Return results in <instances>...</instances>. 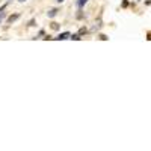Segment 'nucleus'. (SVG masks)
<instances>
[{"mask_svg":"<svg viewBox=\"0 0 151 151\" xmlns=\"http://www.w3.org/2000/svg\"><path fill=\"white\" fill-rule=\"evenodd\" d=\"M70 32H64V33H61L59 36H56V39H59V41H61V39H67V38H70Z\"/></svg>","mask_w":151,"mask_h":151,"instance_id":"obj_1","label":"nucleus"},{"mask_svg":"<svg viewBox=\"0 0 151 151\" xmlns=\"http://www.w3.org/2000/svg\"><path fill=\"white\" fill-rule=\"evenodd\" d=\"M18 14H14V15H11V17H8V23H12V21H15V20H18Z\"/></svg>","mask_w":151,"mask_h":151,"instance_id":"obj_2","label":"nucleus"},{"mask_svg":"<svg viewBox=\"0 0 151 151\" xmlns=\"http://www.w3.org/2000/svg\"><path fill=\"white\" fill-rule=\"evenodd\" d=\"M57 12H59L57 9H51V11L49 12V17H50V18H53V17H56V14H57Z\"/></svg>","mask_w":151,"mask_h":151,"instance_id":"obj_3","label":"nucleus"},{"mask_svg":"<svg viewBox=\"0 0 151 151\" xmlns=\"http://www.w3.org/2000/svg\"><path fill=\"white\" fill-rule=\"evenodd\" d=\"M86 2H88V0H77V6H79V8H82Z\"/></svg>","mask_w":151,"mask_h":151,"instance_id":"obj_4","label":"nucleus"},{"mask_svg":"<svg viewBox=\"0 0 151 151\" xmlns=\"http://www.w3.org/2000/svg\"><path fill=\"white\" fill-rule=\"evenodd\" d=\"M70 38H71V39H76V41H79V39H80V35H79V33H76V35H73V36L70 35Z\"/></svg>","mask_w":151,"mask_h":151,"instance_id":"obj_5","label":"nucleus"},{"mask_svg":"<svg viewBox=\"0 0 151 151\" xmlns=\"http://www.w3.org/2000/svg\"><path fill=\"white\" fill-rule=\"evenodd\" d=\"M83 33H86V29L85 27H82L80 30H79V35H83Z\"/></svg>","mask_w":151,"mask_h":151,"instance_id":"obj_6","label":"nucleus"},{"mask_svg":"<svg viewBox=\"0 0 151 151\" xmlns=\"http://www.w3.org/2000/svg\"><path fill=\"white\" fill-rule=\"evenodd\" d=\"M51 27H53V29H59V24L57 23H51Z\"/></svg>","mask_w":151,"mask_h":151,"instance_id":"obj_7","label":"nucleus"},{"mask_svg":"<svg viewBox=\"0 0 151 151\" xmlns=\"http://www.w3.org/2000/svg\"><path fill=\"white\" fill-rule=\"evenodd\" d=\"M27 26H35V20H30V21H29V24Z\"/></svg>","mask_w":151,"mask_h":151,"instance_id":"obj_8","label":"nucleus"},{"mask_svg":"<svg viewBox=\"0 0 151 151\" xmlns=\"http://www.w3.org/2000/svg\"><path fill=\"white\" fill-rule=\"evenodd\" d=\"M100 38L103 39V41H106V39H107V36H106V35H100Z\"/></svg>","mask_w":151,"mask_h":151,"instance_id":"obj_9","label":"nucleus"},{"mask_svg":"<svg viewBox=\"0 0 151 151\" xmlns=\"http://www.w3.org/2000/svg\"><path fill=\"white\" fill-rule=\"evenodd\" d=\"M57 2H59V3H61V2H64V0H57Z\"/></svg>","mask_w":151,"mask_h":151,"instance_id":"obj_10","label":"nucleus"},{"mask_svg":"<svg viewBox=\"0 0 151 151\" xmlns=\"http://www.w3.org/2000/svg\"><path fill=\"white\" fill-rule=\"evenodd\" d=\"M18 2H24V0H18Z\"/></svg>","mask_w":151,"mask_h":151,"instance_id":"obj_11","label":"nucleus"}]
</instances>
